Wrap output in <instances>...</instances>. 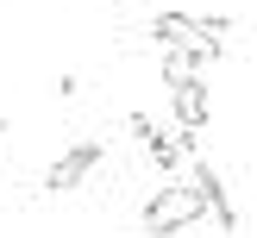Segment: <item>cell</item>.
Listing matches in <instances>:
<instances>
[{
	"instance_id": "6da1fadb",
	"label": "cell",
	"mask_w": 257,
	"mask_h": 238,
	"mask_svg": "<svg viewBox=\"0 0 257 238\" xmlns=\"http://www.w3.org/2000/svg\"><path fill=\"white\" fill-rule=\"evenodd\" d=\"M138 219H145L151 238H170V232H188V225L207 219V200H201L188 182H163V188H151V200H145Z\"/></svg>"
},
{
	"instance_id": "7a4b0ae2",
	"label": "cell",
	"mask_w": 257,
	"mask_h": 238,
	"mask_svg": "<svg viewBox=\"0 0 257 238\" xmlns=\"http://www.w3.org/2000/svg\"><path fill=\"white\" fill-rule=\"evenodd\" d=\"M100 157H107V150H100L94 138H82V144H69V150H63V157H57V163L44 169V188H50V194H63V188H82L88 175L100 169Z\"/></svg>"
},
{
	"instance_id": "3957f363",
	"label": "cell",
	"mask_w": 257,
	"mask_h": 238,
	"mask_svg": "<svg viewBox=\"0 0 257 238\" xmlns=\"http://www.w3.org/2000/svg\"><path fill=\"white\" fill-rule=\"evenodd\" d=\"M176 94V132H201L213 119V100H207V82H188V88H170Z\"/></svg>"
},
{
	"instance_id": "277c9868",
	"label": "cell",
	"mask_w": 257,
	"mask_h": 238,
	"mask_svg": "<svg viewBox=\"0 0 257 238\" xmlns=\"http://www.w3.org/2000/svg\"><path fill=\"white\" fill-rule=\"evenodd\" d=\"M201 63H207V57H195V50H163V75H170V88H188L201 75Z\"/></svg>"
},
{
	"instance_id": "5b68a950",
	"label": "cell",
	"mask_w": 257,
	"mask_h": 238,
	"mask_svg": "<svg viewBox=\"0 0 257 238\" xmlns=\"http://www.w3.org/2000/svg\"><path fill=\"white\" fill-rule=\"evenodd\" d=\"M145 157H151V163H157V169H163V182H170V175L182 169V150H176V138H163V132H157V138H151V144H145Z\"/></svg>"
},
{
	"instance_id": "8992f818",
	"label": "cell",
	"mask_w": 257,
	"mask_h": 238,
	"mask_svg": "<svg viewBox=\"0 0 257 238\" xmlns=\"http://www.w3.org/2000/svg\"><path fill=\"white\" fill-rule=\"evenodd\" d=\"M125 132H132L138 144H151V138H157V119H151V113H125Z\"/></svg>"
}]
</instances>
